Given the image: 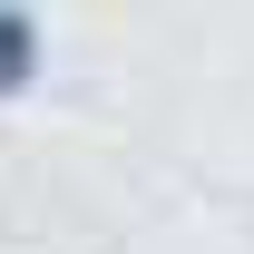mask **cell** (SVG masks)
I'll use <instances>...</instances> for the list:
<instances>
[{
	"label": "cell",
	"instance_id": "6da1fadb",
	"mask_svg": "<svg viewBox=\"0 0 254 254\" xmlns=\"http://www.w3.org/2000/svg\"><path fill=\"white\" fill-rule=\"evenodd\" d=\"M49 78V20L39 0H0V108H30Z\"/></svg>",
	"mask_w": 254,
	"mask_h": 254
}]
</instances>
